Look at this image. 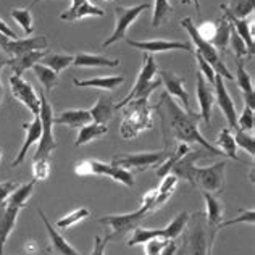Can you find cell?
I'll list each match as a JSON object with an SVG mask.
<instances>
[{
	"label": "cell",
	"instance_id": "cell-23",
	"mask_svg": "<svg viewBox=\"0 0 255 255\" xmlns=\"http://www.w3.org/2000/svg\"><path fill=\"white\" fill-rule=\"evenodd\" d=\"M236 83L239 86V89L243 91V97H244V102L247 107L254 109V102H255V91H254V83H252V78L251 75L247 73V70L244 68V63L243 60L238 58V63H236Z\"/></svg>",
	"mask_w": 255,
	"mask_h": 255
},
{
	"label": "cell",
	"instance_id": "cell-53",
	"mask_svg": "<svg viewBox=\"0 0 255 255\" xmlns=\"http://www.w3.org/2000/svg\"><path fill=\"white\" fill-rule=\"evenodd\" d=\"M0 34H3L5 37H8V39H18L16 36V32L13 31L8 24H6L2 18H0Z\"/></svg>",
	"mask_w": 255,
	"mask_h": 255
},
{
	"label": "cell",
	"instance_id": "cell-39",
	"mask_svg": "<svg viewBox=\"0 0 255 255\" xmlns=\"http://www.w3.org/2000/svg\"><path fill=\"white\" fill-rule=\"evenodd\" d=\"M189 218H191V215L187 213V212H179L176 217L173 218V221L168 225V226H165L163 228V231H165V239H168V241H173V239H176L181 233L184 231V228L186 225L189 223Z\"/></svg>",
	"mask_w": 255,
	"mask_h": 255
},
{
	"label": "cell",
	"instance_id": "cell-60",
	"mask_svg": "<svg viewBox=\"0 0 255 255\" xmlns=\"http://www.w3.org/2000/svg\"><path fill=\"white\" fill-rule=\"evenodd\" d=\"M2 153H3V152H2V149H0V160H2Z\"/></svg>",
	"mask_w": 255,
	"mask_h": 255
},
{
	"label": "cell",
	"instance_id": "cell-30",
	"mask_svg": "<svg viewBox=\"0 0 255 255\" xmlns=\"http://www.w3.org/2000/svg\"><path fill=\"white\" fill-rule=\"evenodd\" d=\"M221 10L225 15L238 18V19H247L251 16L255 8V0H231L230 5H221Z\"/></svg>",
	"mask_w": 255,
	"mask_h": 255
},
{
	"label": "cell",
	"instance_id": "cell-14",
	"mask_svg": "<svg viewBox=\"0 0 255 255\" xmlns=\"http://www.w3.org/2000/svg\"><path fill=\"white\" fill-rule=\"evenodd\" d=\"M128 45L139 49L145 53H158V52H171V50H186L192 52L191 45L181 41H165V39H153V41H134L126 39Z\"/></svg>",
	"mask_w": 255,
	"mask_h": 255
},
{
	"label": "cell",
	"instance_id": "cell-3",
	"mask_svg": "<svg viewBox=\"0 0 255 255\" xmlns=\"http://www.w3.org/2000/svg\"><path fill=\"white\" fill-rule=\"evenodd\" d=\"M155 197H157V189H152L142 197L140 207L136 212L123 213V215H107V217L99 218V223H102V225L110 228V231L105 238L109 241L122 239L125 234H128L132 230H136V228L140 225V221H142L150 212H153V202H155Z\"/></svg>",
	"mask_w": 255,
	"mask_h": 255
},
{
	"label": "cell",
	"instance_id": "cell-46",
	"mask_svg": "<svg viewBox=\"0 0 255 255\" xmlns=\"http://www.w3.org/2000/svg\"><path fill=\"white\" fill-rule=\"evenodd\" d=\"M230 42H231V45H233V50H234V55H236V58H241V60H243V57H246L247 53H249V50H247L246 42L243 41V39L239 37V34H238L236 31H234L233 26H231Z\"/></svg>",
	"mask_w": 255,
	"mask_h": 255
},
{
	"label": "cell",
	"instance_id": "cell-5",
	"mask_svg": "<svg viewBox=\"0 0 255 255\" xmlns=\"http://www.w3.org/2000/svg\"><path fill=\"white\" fill-rule=\"evenodd\" d=\"M157 73H158V66L155 63V58H153L150 53H145L142 68H140V71H139L136 84H134L132 91H129V94H128L120 104H115V109L117 110L123 109L126 104H129L131 100H136V99H144V97L149 99L150 94L155 91L160 84H162L160 78L155 79Z\"/></svg>",
	"mask_w": 255,
	"mask_h": 255
},
{
	"label": "cell",
	"instance_id": "cell-26",
	"mask_svg": "<svg viewBox=\"0 0 255 255\" xmlns=\"http://www.w3.org/2000/svg\"><path fill=\"white\" fill-rule=\"evenodd\" d=\"M123 83V76H97L92 79H73V84L76 87H94V89L102 91H115Z\"/></svg>",
	"mask_w": 255,
	"mask_h": 255
},
{
	"label": "cell",
	"instance_id": "cell-35",
	"mask_svg": "<svg viewBox=\"0 0 255 255\" xmlns=\"http://www.w3.org/2000/svg\"><path fill=\"white\" fill-rule=\"evenodd\" d=\"M230 34H231V23L228 21L226 16H223L217 24V31H215V36L212 37L210 44L217 50H223L230 44Z\"/></svg>",
	"mask_w": 255,
	"mask_h": 255
},
{
	"label": "cell",
	"instance_id": "cell-38",
	"mask_svg": "<svg viewBox=\"0 0 255 255\" xmlns=\"http://www.w3.org/2000/svg\"><path fill=\"white\" fill-rule=\"evenodd\" d=\"M73 58H75V55H65V53H47L39 63L49 66L50 70H53L58 75L60 71H63L65 68H68L70 65H73Z\"/></svg>",
	"mask_w": 255,
	"mask_h": 255
},
{
	"label": "cell",
	"instance_id": "cell-18",
	"mask_svg": "<svg viewBox=\"0 0 255 255\" xmlns=\"http://www.w3.org/2000/svg\"><path fill=\"white\" fill-rule=\"evenodd\" d=\"M197 99H199V107L200 113L199 117L204 120L205 125L212 123V109L215 104V94L210 89V84L205 81L204 76L197 71Z\"/></svg>",
	"mask_w": 255,
	"mask_h": 255
},
{
	"label": "cell",
	"instance_id": "cell-4",
	"mask_svg": "<svg viewBox=\"0 0 255 255\" xmlns=\"http://www.w3.org/2000/svg\"><path fill=\"white\" fill-rule=\"evenodd\" d=\"M123 113L122 125H120V132L123 139H134L140 132L149 129L153 125L152 120V109L149 107V99H136L126 104Z\"/></svg>",
	"mask_w": 255,
	"mask_h": 255
},
{
	"label": "cell",
	"instance_id": "cell-54",
	"mask_svg": "<svg viewBox=\"0 0 255 255\" xmlns=\"http://www.w3.org/2000/svg\"><path fill=\"white\" fill-rule=\"evenodd\" d=\"M176 251H178V246L174 244L173 241H168V244L163 247L162 252H160L158 255H174V254H176Z\"/></svg>",
	"mask_w": 255,
	"mask_h": 255
},
{
	"label": "cell",
	"instance_id": "cell-55",
	"mask_svg": "<svg viewBox=\"0 0 255 255\" xmlns=\"http://www.w3.org/2000/svg\"><path fill=\"white\" fill-rule=\"evenodd\" d=\"M10 62H11V57L6 55L3 50H0V73H2V70L6 65H10Z\"/></svg>",
	"mask_w": 255,
	"mask_h": 255
},
{
	"label": "cell",
	"instance_id": "cell-13",
	"mask_svg": "<svg viewBox=\"0 0 255 255\" xmlns=\"http://www.w3.org/2000/svg\"><path fill=\"white\" fill-rule=\"evenodd\" d=\"M215 102L218 104L220 110L223 112V115L226 118L228 125H230V129H236L238 128V113H236V104L231 99L230 92H228L223 78L220 75H215Z\"/></svg>",
	"mask_w": 255,
	"mask_h": 255
},
{
	"label": "cell",
	"instance_id": "cell-43",
	"mask_svg": "<svg viewBox=\"0 0 255 255\" xmlns=\"http://www.w3.org/2000/svg\"><path fill=\"white\" fill-rule=\"evenodd\" d=\"M233 136H234V142H236V145H239L241 149L246 150L254 158L255 157V139H254L252 134L246 132V131H241L239 128H236Z\"/></svg>",
	"mask_w": 255,
	"mask_h": 255
},
{
	"label": "cell",
	"instance_id": "cell-21",
	"mask_svg": "<svg viewBox=\"0 0 255 255\" xmlns=\"http://www.w3.org/2000/svg\"><path fill=\"white\" fill-rule=\"evenodd\" d=\"M18 213L19 209H16V207H10V205L0 207V255H3L5 243L10 238L13 228H15Z\"/></svg>",
	"mask_w": 255,
	"mask_h": 255
},
{
	"label": "cell",
	"instance_id": "cell-34",
	"mask_svg": "<svg viewBox=\"0 0 255 255\" xmlns=\"http://www.w3.org/2000/svg\"><path fill=\"white\" fill-rule=\"evenodd\" d=\"M187 152H191V149H189V145L187 144H184V142H179L178 144V147L174 149V152L173 153H170V155H166V158L163 160L162 163H160V166L157 168V174L160 178H163V176H166L170 171H171V168L174 165H176L181 158H183Z\"/></svg>",
	"mask_w": 255,
	"mask_h": 255
},
{
	"label": "cell",
	"instance_id": "cell-51",
	"mask_svg": "<svg viewBox=\"0 0 255 255\" xmlns=\"http://www.w3.org/2000/svg\"><path fill=\"white\" fill-rule=\"evenodd\" d=\"M196 29L200 37H204L205 41L210 42L212 37L215 36V31H217V23H202L200 26H196Z\"/></svg>",
	"mask_w": 255,
	"mask_h": 255
},
{
	"label": "cell",
	"instance_id": "cell-17",
	"mask_svg": "<svg viewBox=\"0 0 255 255\" xmlns=\"http://www.w3.org/2000/svg\"><path fill=\"white\" fill-rule=\"evenodd\" d=\"M23 128H24V131H26V137L23 140L21 149H19L18 155L11 162L13 168L18 166V165H21L24 162V158H26V155H28V150L31 149V145L36 144L37 140L41 139V134H42V123H41V118H39V115H34L32 122L23 123Z\"/></svg>",
	"mask_w": 255,
	"mask_h": 255
},
{
	"label": "cell",
	"instance_id": "cell-59",
	"mask_svg": "<svg viewBox=\"0 0 255 255\" xmlns=\"http://www.w3.org/2000/svg\"><path fill=\"white\" fill-rule=\"evenodd\" d=\"M39 2H42V0H32V2H31V6H34V5H37Z\"/></svg>",
	"mask_w": 255,
	"mask_h": 255
},
{
	"label": "cell",
	"instance_id": "cell-41",
	"mask_svg": "<svg viewBox=\"0 0 255 255\" xmlns=\"http://www.w3.org/2000/svg\"><path fill=\"white\" fill-rule=\"evenodd\" d=\"M155 238H163L165 239V231L162 230H144V228L137 226L136 230H132V238L128 241V246L134 247L139 244H145L147 241L155 239Z\"/></svg>",
	"mask_w": 255,
	"mask_h": 255
},
{
	"label": "cell",
	"instance_id": "cell-40",
	"mask_svg": "<svg viewBox=\"0 0 255 255\" xmlns=\"http://www.w3.org/2000/svg\"><path fill=\"white\" fill-rule=\"evenodd\" d=\"M10 15L19 24V28L23 29L26 36L32 34V31H34V19H32L31 8H11Z\"/></svg>",
	"mask_w": 255,
	"mask_h": 255
},
{
	"label": "cell",
	"instance_id": "cell-25",
	"mask_svg": "<svg viewBox=\"0 0 255 255\" xmlns=\"http://www.w3.org/2000/svg\"><path fill=\"white\" fill-rule=\"evenodd\" d=\"M115 104H113V99L109 96H99L97 104L89 110L92 122L94 123H100V125H107L113 118V113H115Z\"/></svg>",
	"mask_w": 255,
	"mask_h": 255
},
{
	"label": "cell",
	"instance_id": "cell-27",
	"mask_svg": "<svg viewBox=\"0 0 255 255\" xmlns=\"http://www.w3.org/2000/svg\"><path fill=\"white\" fill-rule=\"evenodd\" d=\"M105 11L102 8H99L94 3H91L89 0H86V2L79 3L76 8H68L66 11H63L60 18L63 19V21H79V19L83 18H87V16H104Z\"/></svg>",
	"mask_w": 255,
	"mask_h": 255
},
{
	"label": "cell",
	"instance_id": "cell-56",
	"mask_svg": "<svg viewBox=\"0 0 255 255\" xmlns=\"http://www.w3.org/2000/svg\"><path fill=\"white\" fill-rule=\"evenodd\" d=\"M183 5H187V3H196V8H197V13L200 15V3H199V0H179Z\"/></svg>",
	"mask_w": 255,
	"mask_h": 255
},
{
	"label": "cell",
	"instance_id": "cell-2",
	"mask_svg": "<svg viewBox=\"0 0 255 255\" xmlns=\"http://www.w3.org/2000/svg\"><path fill=\"white\" fill-rule=\"evenodd\" d=\"M204 149L200 147V150H191L179 160L171 168L170 173L181 179H186L187 183L192 184L197 189L204 192L220 194L225 187V173H226V162H217L212 166H200L194 165V162L202 157ZM207 152V150H205Z\"/></svg>",
	"mask_w": 255,
	"mask_h": 255
},
{
	"label": "cell",
	"instance_id": "cell-28",
	"mask_svg": "<svg viewBox=\"0 0 255 255\" xmlns=\"http://www.w3.org/2000/svg\"><path fill=\"white\" fill-rule=\"evenodd\" d=\"M178 181H179V178L174 176L173 173H168L166 176H163L162 184H160V187L157 189V197H155V202H153V210L160 209V207H163L166 202H168L170 197L173 196V192L176 191Z\"/></svg>",
	"mask_w": 255,
	"mask_h": 255
},
{
	"label": "cell",
	"instance_id": "cell-7",
	"mask_svg": "<svg viewBox=\"0 0 255 255\" xmlns=\"http://www.w3.org/2000/svg\"><path fill=\"white\" fill-rule=\"evenodd\" d=\"M76 174L79 176H110L113 181L117 183H122L128 187L134 186V176L129 170L120 168V166H115L112 163H105L100 162V160H83V162L76 163L75 168Z\"/></svg>",
	"mask_w": 255,
	"mask_h": 255
},
{
	"label": "cell",
	"instance_id": "cell-42",
	"mask_svg": "<svg viewBox=\"0 0 255 255\" xmlns=\"http://www.w3.org/2000/svg\"><path fill=\"white\" fill-rule=\"evenodd\" d=\"M89 215H91L89 209H86V207H81V209L73 210L71 213L65 215L63 218H60V220L57 221V223H55V226L60 228V230H66V228H71V226L78 225L79 221H83V220H86V218H89Z\"/></svg>",
	"mask_w": 255,
	"mask_h": 255
},
{
	"label": "cell",
	"instance_id": "cell-6",
	"mask_svg": "<svg viewBox=\"0 0 255 255\" xmlns=\"http://www.w3.org/2000/svg\"><path fill=\"white\" fill-rule=\"evenodd\" d=\"M181 26L189 32V36L194 42V47H196V53H199V55L212 66L217 75H220L221 78H226L228 81H234V76L231 75V71L226 68V65L223 63V60H221L218 50L215 49L209 41H205L204 37L199 36V32L196 29V24H194L192 19L191 18L181 19Z\"/></svg>",
	"mask_w": 255,
	"mask_h": 255
},
{
	"label": "cell",
	"instance_id": "cell-50",
	"mask_svg": "<svg viewBox=\"0 0 255 255\" xmlns=\"http://www.w3.org/2000/svg\"><path fill=\"white\" fill-rule=\"evenodd\" d=\"M19 184L15 181H5V183H0V207L6 205V200L11 196V192L16 189Z\"/></svg>",
	"mask_w": 255,
	"mask_h": 255
},
{
	"label": "cell",
	"instance_id": "cell-11",
	"mask_svg": "<svg viewBox=\"0 0 255 255\" xmlns=\"http://www.w3.org/2000/svg\"><path fill=\"white\" fill-rule=\"evenodd\" d=\"M8 83H10L11 96L16 100H19V102L32 113V117L39 115V110H41V99H39V94L34 91L32 84L24 81L21 76H15V75L10 76Z\"/></svg>",
	"mask_w": 255,
	"mask_h": 255
},
{
	"label": "cell",
	"instance_id": "cell-22",
	"mask_svg": "<svg viewBox=\"0 0 255 255\" xmlns=\"http://www.w3.org/2000/svg\"><path fill=\"white\" fill-rule=\"evenodd\" d=\"M49 53V50H31V52H26L23 55H18V57H13L11 62H10V68L13 70V75L15 76H23V73L26 70L32 68L36 63H39L41 60Z\"/></svg>",
	"mask_w": 255,
	"mask_h": 255
},
{
	"label": "cell",
	"instance_id": "cell-33",
	"mask_svg": "<svg viewBox=\"0 0 255 255\" xmlns=\"http://www.w3.org/2000/svg\"><path fill=\"white\" fill-rule=\"evenodd\" d=\"M217 149L226 155L228 158L231 160H239L238 157V145L234 142V136L230 128H221V131L218 134L217 139Z\"/></svg>",
	"mask_w": 255,
	"mask_h": 255
},
{
	"label": "cell",
	"instance_id": "cell-61",
	"mask_svg": "<svg viewBox=\"0 0 255 255\" xmlns=\"http://www.w3.org/2000/svg\"><path fill=\"white\" fill-rule=\"evenodd\" d=\"M102 2H112V0H102Z\"/></svg>",
	"mask_w": 255,
	"mask_h": 255
},
{
	"label": "cell",
	"instance_id": "cell-36",
	"mask_svg": "<svg viewBox=\"0 0 255 255\" xmlns=\"http://www.w3.org/2000/svg\"><path fill=\"white\" fill-rule=\"evenodd\" d=\"M32 71H34V75L37 76V79L44 86L47 94L52 92L53 87L58 84V75L53 70H50L49 66H45L42 63H36L34 66H32Z\"/></svg>",
	"mask_w": 255,
	"mask_h": 255
},
{
	"label": "cell",
	"instance_id": "cell-58",
	"mask_svg": "<svg viewBox=\"0 0 255 255\" xmlns=\"http://www.w3.org/2000/svg\"><path fill=\"white\" fill-rule=\"evenodd\" d=\"M212 244H213V241H209V254L207 255H212Z\"/></svg>",
	"mask_w": 255,
	"mask_h": 255
},
{
	"label": "cell",
	"instance_id": "cell-16",
	"mask_svg": "<svg viewBox=\"0 0 255 255\" xmlns=\"http://www.w3.org/2000/svg\"><path fill=\"white\" fill-rule=\"evenodd\" d=\"M160 81L165 86L166 94L170 97H176L179 102H183L184 110L191 112V105H189V94L184 89V78L176 75V73L171 71H160Z\"/></svg>",
	"mask_w": 255,
	"mask_h": 255
},
{
	"label": "cell",
	"instance_id": "cell-52",
	"mask_svg": "<svg viewBox=\"0 0 255 255\" xmlns=\"http://www.w3.org/2000/svg\"><path fill=\"white\" fill-rule=\"evenodd\" d=\"M107 243H109V239H107V238L104 239L100 236H96V239H94V249H92L91 255H105Z\"/></svg>",
	"mask_w": 255,
	"mask_h": 255
},
{
	"label": "cell",
	"instance_id": "cell-9",
	"mask_svg": "<svg viewBox=\"0 0 255 255\" xmlns=\"http://www.w3.org/2000/svg\"><path fill=\"white\" fill-rule=\"evenodd\" d=\"M166 150H155V152H137V153H118L113 155L112 165L120 166L125 170H137V171H145L150 166L160 165L166 158Z\"/></svg>",
	"mask_w": 255,
	"mask_h": 255
},
{
	"label": "cell",
	"instance_id": "cell-10",
	"mask_svg": "<svg viewBox=\"0 0 255 255\" xmlns=\"http://www.w3.org/2000/svg\"><path fill=\"white\" fill-rule=\"evenodd\" d=\"M149 8H150L149 3H139L134 6H123V5L115 6V29H113L112 36L102 44V47H110L113 44H117L118 41H122V39H125L128 28L136 21L140 13Z\"/></svg>",
	"mask_w": 255,
	"mask_h": 255
},
{
	"label": "cell",
	"instance_id": "cell-15",
	"mask_svg": "<svg viewBox=\"0 0 255 255\" xmlns=\"http://www.w3.org/2000/svg\"><path fill=\"white\" fill-rule=\"evenodd\" d=\"M37 213H39V217H41L42 223L45 225L47 233H49V252L50 254H53V255H81L68 243V241L62 236V234L55 230V228H53V225L47 220L45 213L42 210H39Z\"/></svg>",
	"mask_w": 255,
	"mask_h": 255
},
{
	"label": "cell",
	"instance_id": "cell-29",
	"mask_svg": "<svg viewBox=\"0 0 255 255\" xmlns=\"http://www.w3.org/2000/svg\"><path fill=\"white\" fill-rule=\"evenodd\" d=\"M228 21L231 23V26L234 28V31L238 32L239 37L243 39L247 45V50H249V55H254V50H255V41H254V26L247 21V19H238V18H233V16H228Z\"/></svg>",
	"mask_w": 255,
	"mask_h": 255
},
{
	"label": "cell",
	"instance_id": "cell-19",
	"mask_svg": "<svg viewBox=\"0 0 255 255\" xmlns=\"http://www.w3.org/2000/svg\"><path fill=\"white\" fill-rule=\"evenodd\" d=\"M202 197L207 205V221H209V226H210V241H213L215 234L218 231V225L221 223V218H223L225 205L217 197V194L202 191Z\"/></svg>",
	"mask_w": 255,
	"mask_h": 255
},
{
	"label": "cell",
	"instance_id": "cell-37",
	"mask_svg": "<svg viewBox=\"0 0 255 255\" xmlns=\"http://www.w3.org/2000/svg\"><path fill=\"white\" fill-rule=\"evenodd\" d=\"M171 13H173V6L170 3V0H155L152 11V26L153 28H160L163 23L168 21Z\"/></svg>",
	"mask_w": 255,
	"mask_h": 255
},
{
	"label": "cell",
	"instance_id": "cell-12",
	"mask_svg": "<svg viewBox=\"0 0 255 255\" xmlns=\"http://www.w3.org/2000/svg\"><path fill=\"white\" fill-rule=\"evenodd\" d=\"M47 39L44 36L37 37H24V39H8L3 34H0V49H2L6 55L18 57L23 55L26 52L31 50H47Z\"/></svg>",
	"mask_w": 255,
	"mask_h": 255
},
{
	"label": "cell",
	"instance_id": "cell-1",
	"mask_svg": "<svg viewBox=\"0 0 255 255\" xmlns=\"http://www.w3.org/2000/svg\"><path fill=\"white\" fill-rule=\"evenodd\" d=\"M153 110L158 112L160 120H162L165 137L170 134V137L179 140L184 144H199L204 150H207L212 155H223L217 147L212 145L207 140L202 132L199 131V115H194L192 112L183 110L174 102L173 97L168 94H163L160 97V102Z\"/></svg>",
	"mask_w": 255,
	"mask_h": 255
},
{
	"label": "cell",
	"instance_id": "cell-20",
	"mask_svg": "<svg viewBox=\"0 0 255 255\" xmlns=\"http://www.w3.org/2000/svg\"><path fill=\"white\" fill-rule=\"evenodd\" d=\"M120 60H113L104 55H96V53H76L73 58V65L76 68H117L120 66Z\"/></svg>",
	"mask_w": 255,
	"mask_h": 255
},
{
	"label": "cell",
	"instance_id": "cell-32",
	"mask_svg": "<svg viewBox=\"0 0 255 255\" xmlns=\"http://www.w3.org/2000/svg\"><path fill=\"white\" fill-rule=\"evenodd\" d=\"M37 181L32 179L29 183H24V184H19L15 191L11 192V196L6 200V205L10 207H16V209L23 210L26 204H28L29 197L32 196V191H34V186H36Z\"/></svg>",
	"mask_w": 255,
	"mask_h": 255
},
{
	"label": "cell",
	"instance_id": "cell-57",
	"mask_svg": "<svg viewBox=\"0 0 255 255\" xmlns=\"http://www.w3.org/2000/svg\"><path fill=\"white\" fill-rule=\"evenodd\" d=\"M2 97H3V84L2 79H0V109H2Z\"/></svg>",
	"mask_w": 255,
	"mask_h": 255
},
{
	"label": "cell",
	"instance_id": "cell-48",
	"mask_svg": "<svg viewBox=\"0 0 255 255\" xmlns=\"http://www.w3.org/2000/svg\"><path fill=\"white\" fill-rule=\"evenodd\" d=\"M168 244V239H163V238H155V239H150L147 241L144 246V252L145 255H158L162 252L163 247Z\"/></svg>",
	"mask_w": 255,
	"mask_h": 255
},
{
	"label": "cell",
	"instance_id": "cell-47",
	"mask_svg": "<svg viewBox=\"0 0 255 255\" xmlns=\"http://www.w3.org/2000/svg\"><path fill=\"white\" fill-rule=\"evenodd\" d=\"M254 221H255V212H254V209H249V210H244L238 218L221 221V223L218 225V230H223V228H226V226H233V225H238V223H251V225H254Z\"/></svg>",
	"mask_w": 255,
	"mask_h": 255
},
{
	"label": "cell",
	"instance_id": "cell-45",
	"mask_svg": "<svg viewBox=\"0 0 255 255\" xmlns=\"http://www.w3.org/2000/svg\"><path fill=\"white\" fill-rule=\"evenodd\" d=\"M32 174L36 181H45L50 174V158H34L32 162Z\"/></svg>",
	"mask_w": 255,
	"mask_h": 255
},
{
	"label": "cell",
	"instance_id": "cell-31",
	"mask_svg": "<svg viewBox=\"0 0 255 255\" xmlns=\"http://www.w3.org/2000/svg\"><path fill=\"white\" fill-rule=\"evenodd\" d=\"M107 132H109V128H107V125H100V123L91 122L89 125H84V126L79 128V132H78V137L75 140V145L76 147L86 145L94 139L102 137L104 134H107Z\"/></svg>",
	"mask_w": 255,
	"mask_h": 255
},
{
	"label": "cell",
	"instance_id": "cell-44",
	"mask_svg": "<svg viewBox=\"0 0 255 255\" xmlns=\"http://www.w3.org/2000/svg\"><path fill=\"white\" fill-rule=\"evenodd\" d=\"M254 126H255V113L254 109L251 107L244 105L243 113L238 117V128L241 131H246V132H254Z\"/></svg>",
	"mask_w": 255,
	"mask_h": 255
},
{
	"label": "cell",
	"instance_id": "cell-8",
	"mask_svg": "<svg viewBox=\"0 0 255 255\" xmlns=\"http://www.w3.org/2000/svg\"><path fill=\"white\" fill-rule=\"evenodd\" d=\"M39 99H41L39 118H41L42 123V134L41 139H39V145L34 153V158H50V153L57 149L55 137H53V118L55 117H53V109L44 92L39 94Z\"/></svg>",
	"mask_w": 255,
	"mask_h": 255
},
{
	"label": "cell",
	"instance_id": "cell-24",
	"mask_svg": "<svg viewBox=\"0 0 255 255\" xmlns=\"http://www.w3.org/2000/svg\"><path fill=\"white\" fill-rule=\"evenodd\" d=\"M92 122V117L89 110H65L60 115L53 118V125H63V126H70V128H81L84 125H89Z\"/></svg>",
	"mask_w": 255,
	"mask_h": 255
},
{
	"label": "cell",
	"instance_id": "cell-49",
	"mask_svg": "<svg viewBox=\"0 0 255 255\" xmlns=\"http://www.w3.org/2000/svg\"><path fill=\"white\" fill-rule=\"evenodd\" d=\"M196 58H197V62H199L197 63L199 65V73L204 76V79H205L207 83L213 86V83H215V75H217V73H215V70L212 68L209 63L205 62L202 57L199 55V53H196Z\"/></svg>",
	"mask_w": 255,
	"mask_h": 255
}]
</instances>
